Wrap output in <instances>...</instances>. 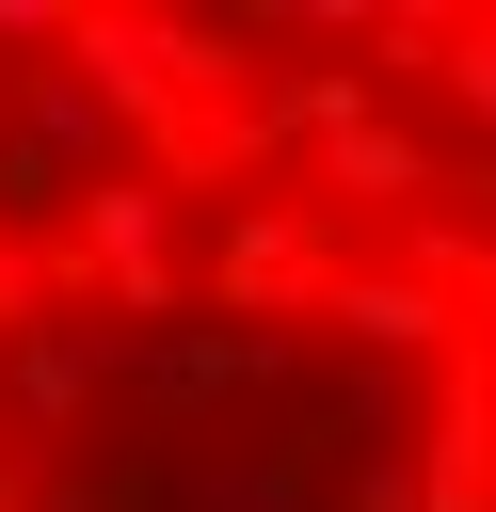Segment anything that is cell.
Listing matches in <instances>:
<instances>
[{"mask_svg":"<svg viewBox=\"0 0 496 512\" xmlns=\"http://www.w3.org/2000/svg\"><path fill=\"white\" fill-rule=\"evenodd\" d=\"M0 96H16V64H0Z\"/></svg>","mask_w":496,"mask_h":512,"instance_id":"cell-11","label":"cell"},{"mask_svg":"<svg viewBox=\"0 0 496 512\" xmlns=\"http://www.w3.org/2000/svg\"><path fill=\"white\" fill-rule=\"evenodd\" d=\"M144 496H160V512H336L320 432H208V448L144 464Z\"/></svg>","mask_w":496,"mask_h":512,"instance_id":"cell-4","label":"cell"},{"mask_svg":"<svg viewBox=\"0 0 496 512\" xmlns=\"http://www.w3.org/2000/svg\"><path fill=\"white\" fill-rule=\"evenodd\" d=\"M480 400H496V352H480Z\"/></svg>","mask_w":496,"mask_h":512,"instance_id":"cell-10","label":"cell"},{"mask_svg":"<svg viewBox=\"0 0 496 512\" xmlns=\"http://www.w3.org/2000/svg\"><path fill=\"white\" fill-rule=\"evenodd\" d=\"M320 192H336V208H400V224H416V208L448 192V144H416V128L384 112V128H352V144H320Z\"/></svg>","mask_w":496,"mask_h":512,"instance_id":"cell-7","label":"cell"},{"mask_svg":"<svg viewBox=\"0 0 496 512\" xmlns=\"http://www.w3.org/2000/svg\"><path fill=\"white\" fill-rule=\"evenodd\" d=\"M0 448H16V416H0Z\"/></svg>","mask_w":496,"mask_h":512,"instance_id":"cell-12","label":"cell"},{"mask_svg":"<svg viewBox=\"0 0 496 512\" xmlns=\"http://www.w3.org/2000/svg\"><path fill=\"white\" fill-rule=\"evenodd\" d=\"M320 288H336V240H320L304 208H224V240H208V320H320Z\"/></svg>","mask_w":496,"mask_h":512,"instance_id":"cell-5","label":"cell"},{"mask_svg":"<svg viewBox=\"0 0 496 512\" xmlns=\"http://www.w3.org/2000/svg\"><path fill=\"white\" fill-rule=\"evenodd\" d=\"M320 320H336V336H352L368 368H400V384L464 352V288H432L416 256H336V288H320Z\"/></svg>","mask_w":496,"mask_h":512,"instance_id":"cell-3","label":"cell"},{"mask_svg":"<svg viewBox=\"0 0 496 512\" xmlns=\"http://www.w3.org/2000/svg\"><path fill=\"white\" fill-rule=\"evenodd\" d=\"M416 512H496V400H480V368H448L432 416H416Z\"/></svg>","mask_w":496,"mask_h":512,"instance_id":"cell-6","label":"cell"},{"mask_svg":"<svg viewBox=\"0 0 496 512\" xmlns=\"http://www.w3.org/2000/svg\"><path fill=\"white\" fill-rule=\"evenodd\" d=\"M464 128H480V160H496V16H464V48H448V80H432Z\"/></svg>","mask_w":496,"mask_h":512,"instance_id":"cell-8","label":"cell"},{"mask_svg":"<svg viewBox=\"0 0 496 512\" xmlns=\"http://www.w3.org/2000/svg\"><path fill=\"white\" fill-rule=\"evenodd\" d=\"M144 368V336H112V320H80V304H48L16 352H0V416H16V448H80L96 432V400Z\"/></svg>","mask_w":496,"mask_h":512,"instance_id":"cell-2","label":"cell"},{"mask_svg":"<svg viewBox=\"0 0 496 512\" xmlns=\"http://www.w3.org/2000/svg\"><path fill=\"white\" fill-rule=\"evenodd\" d=\"M288 368H304V352H288V320H208V304H192L176 336H144L128 400H144L176 448H208V416H224V400H272Z\"/></svg>","mask_w":496,"mask_h":512,"instance_id":"cell-1","label":"cell"},{"mask_svg":"<svg viewBox=\"0 0 496 512\" xmlns=\"http://www.w3.org/2000/svg\"><path fill=\"white\" fill-rule=\"evenodd\" d=\"M32 512H160V496H144V464H112V480H64V464H32Z\"/></svg>","mask_w":496,"mask_h":512,"instance_id":"cell-9","label":"cell"}]
</instances>
